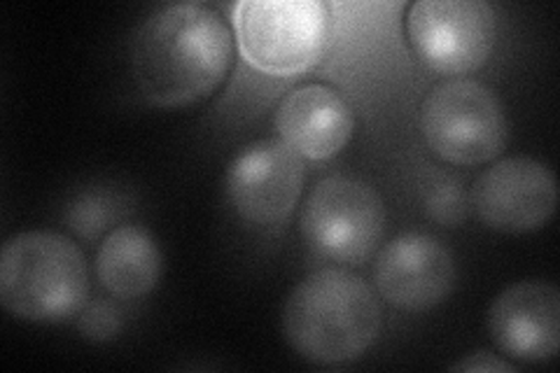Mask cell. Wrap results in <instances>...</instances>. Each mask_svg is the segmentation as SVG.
<instances>
[{"label": "cell", "instance_id": "cell-15", "mask_svg": "<svg viewBox=\"0 0 560 373\" xmlns=\"http://www.w3.org/2000/svg\"><path fill=\"white\" fill-rule=\"evenodd\" d=\"M428 215L444 226H458L469 212V197L458 180L436 183L428 194Z\"/></svg>", "mask_w": 560, "mask_h": 373}, {"label": "cell", "instance_id": "cell-13", "mask_svg": "<svg viewBox=\"0 0 560 373\" xmlns=\"http://www.w3.org/2000/svg\"><path fill=\"white\" fill-rule=\"evenodd\" d=\"M96 276L105 292L117 299H140L162 278V250L148 229L121 224L103 238Z\"/></svg>", "mask_w": 560, "mask_h": 373}, {"label": "cell", "instance_id": "cell-7", "mask_svg": "<svg viewBox=\"0 0 560 373\" xmlns=\"http://www.w3.org/2000/svg\"><path fill=\"white\" fill-rule=\"evenodd\" d=\"M407 33L430 68L465 75L493 55L498 16L486 0H418L409 8Z\"/></svg>", "mask_w": 560, "mask_h": 373}, {"label": "cell", "instance_id": "cell-14", "mask_svg": "<svg viewBox=\"0 0 560 373\" xmlns=\"http://www.w3.org/2000/svg\"><path fill=\"white\" fill-rule=\"evenodd\" d=\"M127 210V201L110 189H86L66 208V224L84 241H96Z\"/></svg>", "mask_w": 560, "mask_h": 373}, {"label": "cell", "instance_id": "cell-3", "mask_svg": "<svg viewBox=\"0 0 560 373\" xmlns=\"http://www.w3.org/2000/svg\"><path fill=\"white\" fill-rule=\"evenodd\" d=\"M90 296V269L75 241L24 231L0 253V304L28 323H63Z\"/></svg>", "mask_w": 560, "mask_h": 373}, {"label": "cell", "instance_id": "cell-9", "mask_svg": "<svg viewBox=\"0 0 560 373\" xmlns=\"http://www.w3.org/2000/svg\"><path fill=\"white\" fill-rule=\"evenodd\" d=\"M304 187L302 156L280 138L243 148L226 171V194L236 215L255 226L288 220Z\"/></svg>", "mask_w": 560, "mask_h": 373}, {"label": "cell", "instance_id": "cell-12", "mask_svg": "<svg viewBox=\"0 0 560 373\" xmlns=\"http://www.w3.org/2000/svg\"><path fill=\"white\" fill-rule=\"evenodd\" d=\"M276 131L300 156L323 162L339 154L355 131V117L337 89L304 84L280 101Z\"/></svg>", "mask_w": 560, "mask_h": 373}, {"label": "cell", "instance_id": "cell-16", "mask_svg": "<svg viewBox=\"0 0 560 373\" xmlns=\"http://www.w3.org/2000/svg\"><path fill=\"white\" fill-rule=\"evenodd\" d=\"M121 323H125V317H121L119 308L103 299L86 301L78 315L80 334L94 343L113 341L121 329Z\"/></svg>", "mask_w": 560, "mask_h": 373}, {"label": "cell", "instance_id": "cell-2", "mask_svg": "<svg viewBox=\"0 0 560 373\" xmlns=\"http://www.w3.org/2000/svg\"><path fill=\"white\" fill-rule=\"evenodd\" d=\"M381 331V304L366 282L343 269H323L296 285L283 308V334L304 360L323 366L353 362Z\"/></svg>", "mask_w": 560, "mask_h": 373}, {"label": "cell", "instance_id": "cell-1", "mask_svg": "<svg viewBox=\"0 0 560 373\" xmlns=\"http://www.w3.org/2000/svg\"><path fill=\"white\" fill-rule=\"evenodd\" d=\"M234 35L222 14L203 3L152 12L131 45L133 78L150 103L178 108L213 94L230 73Z\"/></svg>", "mask_w": 560, "mask_h": 373}, {"label": "cell", "instance_id": "cell-6", "mask_svg": "<svg viewBox=\"0 0 560 373\" xmlns=\"http://www.w3.org/2000/svg\"><path fill=\"white\" fill-rule=\"evenodd\" d=\"M300 229L315 253L360 264L372 257L385 231V206L378 191L348 175H329L311 189Z\"/></svg>", "mask_w": 560, "mask_h": 373}, {"label": "cell", "instance_id": "cell-8", "mask_svg": "<svg viewBox=\"0 0 560 373\" xmlns=\"http://www.w3.org/2000/svg\"><path fill=\"white\" fill-rule=\"evenodd\" d=\"M558 187L553 171L533 156H506L486 168L469 189L477 218L506 234L545 226L556 212Z\"/></svg>", "mask_w": 560, "mask_h": 373}, {"label": "cell", "instance_id": "cell-5", "mask_svg": "<svg viewBox=\"0 0 560 373\" xmlns=\"http://www.w3.org/2000/svg\"><path fill=\"white\" fill-rule=\"evenodd\" d=\"M331 12L323 0H245L236 33L245 59L269 75H300L320 61Z\"/></svg>", "mask_w": 560, "mask_h": 373}, {"label": "cell", "instance_id": "cell-17", "mask_svg": "<svg viewBox=\"0 0 560 373\" xmlns=\"http://www.w3.org/2000/svg\"><path fill=\"white\" fill-rule=\"evenodd\" d=\"M451 371H516L514 364H510L506 360H500L498 354L490 352H475L469 358L460 360L458 364H453Z\"/></svg>", "mask_w": 560, "mask_h": 373}, {"label": "cell", "instance_id": "cell-10", "mask_svg": "<svg viewBox=\"0 0 560 373\" xmlns=\"http://www.w3.org/2000/svg\"><path fill=\"white\" fill-rule=\"evenodd\" d=\"M381 296L401 311H430L453 292L455 261L448 247L428 234H401L376 257Z\"/></svg>", "mask_w": 560, "mask_h": 373}, {"label": "cell", "instance_id": "cell-4", "mask_svg": "<svg viewBox=\"0 0 560 373\" xmlns=\"http://www.w3.org/2000/svg\"><path fill=\"white\" fill-rule=\"evenodd\" d=\"M420 133L444 162L479 166L504 150L510 124L493 89L469 78H453L432 86L423 98Z\"/></svg>", "mask_w": 560, "mask_h": 373}, {"label": "cell", "instance_id": "cell-11", "mask_svg": "<svg viewBox=\"0 0 560 373\" xmlns=\"http://www.w3.org/2000/svg\"><path fill=\"white\" fill-rule=\"evenodd\" d=\"M488 331L506 358L553 360L560 343V292L541 280L514 282L490 304Z\"/></svg>", "mask_w": 560, "mask_h": 373}]
</instances>
